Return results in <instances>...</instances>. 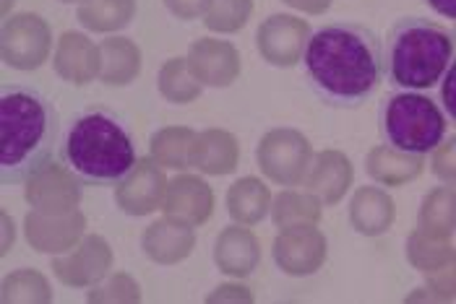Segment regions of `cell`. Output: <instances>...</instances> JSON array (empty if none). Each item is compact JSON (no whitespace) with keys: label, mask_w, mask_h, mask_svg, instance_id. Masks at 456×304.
<instances>
[{"label":"cell","mask_w":456,"mask_h":304,"mask_svg":"<svg viewBox=\"0 0 456 304\" xmlns=\"http://www.w3.org/2000/svg\"><path fill=\"white\" fill-rule=\"evenodd\" d=\"M61 3H81V5H84L86 0H61Z\"/></svg>","instance_id":"cell-40"},{"label":"cell","mask_w":456,"mask_h":304,"mask_svg":"<svg viewBox=\"0 0 456 304\" xmlns=\"http://www.w3.org/2000/svg\"><path fill=\"white\" fill-rule=\"evenodd\" d=\"M3 60L16 70H37L47 60L53 32L37 13H16L3 21Z\"/></svg>","instance_id":"cell-7"},{"label":"cell","mask_w":456,"mask_h":304,"mask_svg":"<svg viewBox=\"0 0 456 304\" xmlns=\"http://www.w3.org/2000/svg\"><path fill=\"white\" fill-rule=\"evenodd\" d=\"M308 36L311 32L303 19L277 13V16H269L266 21H261L258 32H256V47L266 63L277 68H292L303 58Z\"/></svg>","instance_id":"cell-10"},{"label":"cell","mask_w":456,"mask_h":304,"mask_svg":"<svg viewBox=\"0 0 456 304\" xmlns=\"http://www.w3.org/2000/svg\"><path fill=\"white\" fill-rule=\"evenodd\" d=\"M157 86H159V94L170 104H191L201 97V89H204V84L193 76L185 58H173L159 68Z\"/></svg>","instance_id":"cell-26"},{"label":"cell","mask_w":456,"mask_h":304,"mask_svg":"<svg viewBox=\"0 0 456 304\" xmlns=\"http://www.w3.org/2000/svg\"><path fill=\"white\" fill-rule=\"evenodd\" d=\"M58 140L55 107L29 86H3L0 92V182H27L50 164Z\"/></svg>","instance_id":"cell-2"},{"label":"cell","mask_w":456,"mask_h":304,"mask_svg":"<svg viewBox=\"0 0 456 304\" xmlns=\"http://www.w3.org/2000/svg\"><path fill=\"white\" fill-rule=\"evenodd\" d=\"M141 247L146 252L149 260L159 263V266H177L183 263L193 247H196V229L177 224L173 219H159L154 221L143 236H141Z\"/></svg>","instance_id":"cell-18"},{"label":"cell","mask_w":456,"mask_h":304,"mask_svg":"<svg viewBox=\"0 0 456 304\" xmlns=\"http://www.w3.org/2000/svg\"><path fill=\"white\" fill-rule=\"evenodd\" d=\"M11 5H13V0H3V13H5V19H8V11H11Z\"/></svg>","instance_id":"cell-39"},{"label":"cell","mask_w":456,"mask_h":304,"mask_svg":"<svg viewBox=\"0 0 456 304\" xmlns=\"http://www.w3.org/2000/svg\"><path fill=\"white\" fill-rule=\"evenodd\" d=\"M269 208H272L269 188L258 177H240L227 190V213L232 216L235 224L256 227L269 216Z\"/></svg>","instance_id":"cell-21"},{"label":"cell","mask_w":456,"mask_h":304,"mask_svg":"<svg viewBox=\"0 0 456 304\" xmlns=\"http://www.w3.org/2000/svg\"><path fill=\"white\" fill-rule=\"evenodd\" d=\"M167 180L162 167L146 156L134 167V172L115 188V201L128 216H149L162 208L167 196Z\"/></svg>","instance_id":"cell-12"},{"label":"cell","mask_w":456,"mask_h":304,"mask_svg":"<svg viewBox=\"0 0 456 304\" xmlns=\"http://www.w3.org/2000/svg\"><path fill=\"white\" fill-rule=\"evenodd\" d=\"M433 172L446 182H456V138H452L444 148H436Z\"/></svg>","instance_id":"cell-32"},{"label":"cell","mask_w":456,"mask_h":304,"mask_svg":"<svg viewBox=\"0 0 456 304\" xmlns=\"http://www.w3.org/2000/svg\"><path fill=\"white\" fill-rule=\"evenodd\" d=\"M167 11L183 19V21H193V19H204L209 11L211 0H165Z\"/></svg>","instance_id":"cell-33"},{"label":"cell","mask_w":456,"mask_h":304,"mask_svg":"<svg viewBox=\"0 0 456 304\" xmlns=\"http://www.w3.org/2000/svg\"><path fill=\"white\" fill-rule=\"evenodd\" d=\"M110 268H112V247L100 235H86L73 250L63 252L61 258H53L55 276L61 278V284L73 289L100 284Z\"/></svg>","instance_id":"cell-8"},{"label":"cell","mask_w":456,"mask_h":304,"mask_svg":"<svg viewBox=\"0 0 456 304\" xmlns=\"http://www.w3.org/2000/svg\"><path fill=\"white\" fill-rule=\"evenodd\" d=\"M303 66L326 107L357 109L370 101L387 76L384 42L365 24L331 21L308 36Z\"/></svg>","instance_id":"cell-1"},{"label":"cell","mask_w":456,"mask_h":304,"mask_svg":"<svg viewBox=\"0 0 456 304\" xmlns=\"http://www.w3.org/2000/svg\"><path fill=\"white\" fill-rule=\"evenodd\" d=\"M261 263V242L243 224L222 229L214 242V266L224 276L248 278Z\"/></svg>","instance_id":"cell-16"},{"label":"cell","mask_w":456,"mask_h":304,"mask_svg":"<svg viewBox=\"0 0 456 304\" xmlns=\"http://www.w3.org/2000/svg\"><path fill=\"white\" fill-rule=\"evenodd\" d=\"M456 216V198L446 190L430 193L425 198L420 216V227L425 232H438V235H449L454 227Z\"/></svg>","instance_id":"cell-30"},{"label":"cell","mask_w":456,"mask_h":304,"mask_svg":"<svg viewBox=\"0 0 456 304\" xmlns=\"http://www.w3.org/2000/svg\"><path fill=\"white\" fill-rule=\"evenodd\" d=\"M379 125L388 148L402 154H430L446 135L444 109L420 92L387 94L379 109Z\"/></svg>","instance_id":"cell-5"},{"label":"cell","mask_w":456,"mask_h":304,"mask_svg":"<svg viewBox=\"0 0 456 304\" xmlns=\"http://www.w3.org/2000/svg\"><path fill=\"white\" fill-rule=\"evenodd\" d=\"M196 140L199 133L191 128H162L151 135V159L165 169H191L196 156Z\"/></svg>","instance_id":"cell-22"},{"label":"cell","mask_w":456,"mask_h":304,"mask_svg":"<svg viewBox=\"0 0 456 304\" xmlns=\"http://www.w3.org/2000/svg\"><path fill=\"white\" fill-rule=\"evenodd\" d=\"M11 236H13V219L3 211V250H0L3 258L11 252Z\"/></svg>","instance_id":"cell-38"},{"label":"cell","mask_w":456,"mask_h":304,"mask_svg":"<svg viewBox=\"0 0 456 304\" xmlns=\"http://www.w3.org/2000/svg\"><path fill=\"white\" fill-rule=\"evenodd\" d=\"M394 219V205L379 190H362L357 193L350 211V221L360 235H384Z\"/></svg>","instance_id":"cell-25"},{"label":"cell","mask_w":456,"mask_h":304,"mask_svg":"<svg viewBox=\"0 0 456 304\" xmlns=\"http://www.w3.org/2000/svg\"><path fill=\"white\" fill-rule=\"evenodd\" d=\"M287 5L292 8H300V11H308V13H321L329 8V0H284Z\"/></svg>","instance_id":"cell-37"},{"label":"cell","mask_w":456,"mask_h":304,"mask_svg":"<svg viewBox=\"0 0 456 304\" xmlns=\"http://www.w3.org/2000/svg\"><path fill=\"white\" fill-rule=\"evenodd\" d=\"M81 185L66 164H45L27 180V203L39 213H69L81 203Z\"/></svg>","instance_id":"cell-9"},{"label":"cell","mask_w":456,"mask_h":304,"mask_svg":"<svg viewBox=\"0 0 456 304\" xmlns=\"http://www.w3.org/2000/svg\"><path fill=\"white\" fill-rule=\"evenodd\" d=\"M456 55V36L446 27L425 19L404 16L391 24L384 47L387 78L394 89L428 92L441 84Z\"/></svg>","instance_id":"cell-4"},{"label":"cell","mask_w":456,"mask_h":304,"mask_svg":"<svg viewBox=\"0 0 456 304\" xmlns=\"http://www.w3.org/2000/svg\"><path fill=\"white\" fill-rule=\"evenodd\" d=\"M350 164L342 154L337 151H323L318 154L316 164L311 167L308 174V190L321 196V201L337 203L345 193H347V185H350Z\"/></svg>","instance_id":"cell-23"},{"label":"cell","mask_w":456,"mask_h":304,"mask_svg":"<svg viewBox=\"0 0 456 304\" xmlns=\"http://www.w3.org/2000/svg\"><path fill=\"white\" fill-rule=\"evenodd\" d=\"M63 164L84 185H120L139 164L136 140L126 120L107 109L92 107L76 115L61 140Z\"/></svg>","instance_id":"cell-3"},{"label":"cell","mask_w":456,"mask_h":304,"mask_svg":"<svg viewBox=\"0 0 456 304\" xmlns=\"http://www.w3.org/2000/svg\"><path fill=\"white\" fill-rule=\"evenodd\" d=\"M0 300L11 302H53V289L47 278L35 268L13 270L3 278V292Z\"/></svg>","instance_id":"cell-28"},{"label":"cell","mask_w":456,"mask_h":304,"mask_svg":"<svg viewBox=\"0 0 456 304\" xmlns=\"http://www.w3.org/2000/svg\"><path fill=\"white\" fill-rule=\"evenodd\" d=\"M441 104H444V112L456 123V55L441 78Z\"/></svg>","instance_id":"cell-34"},{"label":"cell","mask_w":456,"mask_h":304,"mask_svg":"<svg viewBox=\"0 0 456 304\" xmlns=\"http://www.w3.org/2000/svg\"><path fill=\"white\" fill-rule=\"evenodd\" d=\"M167 219L185 227H204L214 213V190L199 174H177L167 185V196L162 203Z\"/></svg>","instance_id":"cell-14"},{"label":"cell","mask_w":456,"mask_h":304,"mask_svg":"<svg viewBox=\"0 0 456 304\" xmlns=\"http://www.w3.org/2000/svg\"><path fill=\"white\" fill-rule=\"evenodd\" d=\"M141 70L139 47L126 36H110L100 44V78L107 86H128Z\"/></svg>","instance_id":"cell-20"},{"label":"cell","mask_w":456,"mask_h":304,"mask_svg":"<svg viewBox=\"0 0 456 304\" xmlns=\"http://www.w3.org/2000/svg\"><path fill=\"white\" fill-rule=\"evenodd\" d=\"M428 3V8H433L438 16H444V19H449V21H454L456 24V0H425Z\"/></svg>","instance_id":"cell-36"},{"label":"cell","mask_w":456,"mask_h":304,"mask_svg":"<svg viewBox=\"0 0 456 304\" xmlns=\"http://www.w3.org/2000/svg\"><path fill=\"white\" fill-rule=\"evenodd\" d=\"M76 16L89 32H118L134 21L136 0H86Z\"/></svg>","instance_id":"cell-24"},{"label":"cell","mask_w":456,"mask_h":304,"mask_svg":"<svg viewBox=\"0 0 456 304\" xmlns=\"http://www.w3.org/2000/svg\"><path fill=\"white\" fill-rule=\"evenodd\" d=\"M238 162H240V146H238L235 135L219 131V128H209V131L199 133L193 169H199L209 177H224L238 169Z\"/></svg>","instance_id":"cell-19"},{"label":"cell","mask_w":456,"mask_h":304,"mask_svg":"<svg viewBox=\"0 0 456 304\" xmlns=\"http://www.w3.org/2000/svg\"><path fill=\"white\" fill-rule=\"evenodd\" d=\"M185 60L193 76L211 89L232 86L240 76V52L235 50V44L222 39H211V36L196 39Z\"/></svg>","instance_id":"cell-15"},{"label":"cell","mask_w":456,"mask_h":304,"mask_svg":"<svg viewBox=\"0 0 456 304\" xmlns=\"http://www.w3.org/2000/svg\"><path fill=\"white\" fill-rule=\"evenodd\" d=\"M222 300H240V302H253V294H250V289L246 286H238V284H224V286H219L214 294L207 297V302H222Z\"/></svg>","instance_id":"cell-35"},{"label":"cell","mask_w":456,"mask_h":304,"mask_svg":"<svg viewBox=\"0 0 456 304\" xmlns=\"http://www.w3.org/2000/svg\"><path fill=\"white\" fill-rule=\"evenodd\" d=\"M86 219L81 211L69 213H39L29 211L24 219V236L37 252L63 255L84 239Z\"/></svg>","instance_id":"cell-11"},{"label":"cell","mask_w":456,"mask_h":304,"mask_svg":"<svg viewBox=\"0 0 456 304\" xmlns=\"http://www.w3.org/2000/svg\"><path fill=\"white\" fill-rule=\"evenodd\" d=\"M321 219V205L314 196H303L295 190L280 193L272 203V221L280 229H295V227H314Z\"/></svg>","instance_id":"cell-27"},{"label":"cell","mask_w":456,"mask_h":304,"mask_svg":"<svg viewBox=\"0 0 456 304\" xmlns=\"http://www.w3.org/2000/svg\"><path fill=\"white\" fill-rule=\"evenodd\" d=\"M256 159L261 172L284 188H295L303 182L311 169V143L308 138L289 128H277L261 138L256 148Z\"/></svg>","instance_id":"cell-6"},{"label":"cell","mask_w":456,"mask_h":304,"mask_svg":"<svg viewBox=\"0 0 456 304\" xmlns=\"http://www.w3.org/2000/svg\"><path fill=\"white\" fill-rule=\"evenodd\" d=\"M250 13H253V0H211L204 24L211 32L235 34L246 27Z\"/></svg>","instance_id":"cell-29"},{"label":"cell","mask_w":456,"mask_h":304,"mask_svg":"<svg viewBox=\"0 0 456 304\" xmlns=\"http://www.w3.org/2000/svg\"><path fill=\"white\" fill-rule=\"evenodd\" d=\"M86 300L89 302H139L141 289L128 273L118 270V273H107L100 284H94Z\"/></svg>","instance_id":"cell-31"},{"label":"cell","mask_w":456,"mask_h":304,"mask_svg":"<svg viewBox=\"0 0 456 304\" xmlns=\"http://www.w3.org/2000/svg\"><path fill=\"white\" fill-rule=\"evenodd\" d=\"M274 263L287 276H311L326 260V239L316 227H295L281 229L272 244Z\"/></svg>","instance_id":"cell-13"},{"label":"cell","mask_w":456,"mask_h":304,"mask_svg":"<svg viewBox=\"0 0 456 304\" xmlns=\"http://www.w3.org/2000/svg\"><path fill=\"white\" fill-rule=\"evenodd\" d=\"M55 73L73 86L100 78V47L81 32H63L55 50Z\"/></svg>","instance_id":"cell-17"}]
</instances>
